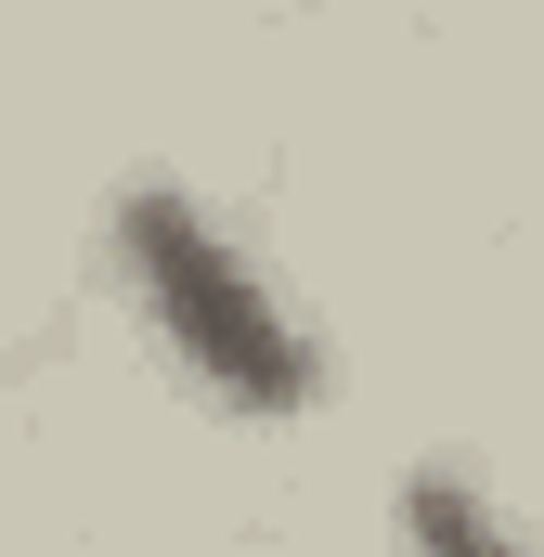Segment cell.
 I'll use <instances>...</instances> for the list:
<instances>
[{"instance_id":"cell-1","label":"cell","mask_w":544,"mask_h":557,"mask_svg":"<svg viewBox=\"0 0 544 557\" xmlns=\"http://www.w3.org/2000/svg\"><path fill=\"white\" fill-rule=\"evenodd\" d=\"M118 285H131V311L156 324V350L208 389V403H234V416H298L311 403V324L285 311V285L195 208V195H169V182H143L118 195Z\"/></svg>"},{"instance_id":"cell-2","label":"cell","mask_w":544,"mask_h":557,"mask_svg":"<svg viewBox=\"0 0 544 557\" xmlns=\"http://www.w3.org/2000/svg\"><path fill=\"white\" fill-rule=\"evenodd\" d=\"M403 545L415 557H532L506 532V506H493L480 480H454V467H415L403 480Z\"/></svg>"}]
</instances>
